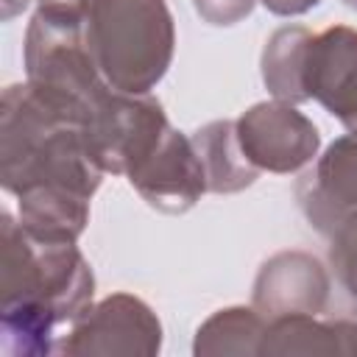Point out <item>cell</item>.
<instances>
[{"instance_id": "obj_1", "label": "cell", "mask_w": 357, "mask_h": 357, "mask_svg": "<svg viewBox=\"0 0 357 357\" xmlns=\"http://www.w3.org/2000/svg\"><path fill=\"white\" fill-rule=\"evenodd\" d=\"M0 335L3 351L39 357L59 351L56 326L75 324L95 296V276L75 243H39L11 212L0 223Z\"/></svg>"}, {"instance_id": "obj_2", "label": "cell", "mask_w": 357, "mask_h": 357, "mask_svg": "<svg viewBox=\"0 0 357 357\" xmlns=\"http://www.w3.org/2000/svg\"><path fill=\"white\" fill-rule=\"evenodd\" d=\"M0 181L11 195L33 187H67L86 198L103 181V170L86 151L84 128L45 103L28 81L3 92Z\"/></svg>"}, {"instance_id": "obj_3", "label": "cell", "mask_w": 357, "mask_h": 357, "mask_svg": "<svg viewBox=\"0 0 357 357\" xmlns=\"http://www.w3.org/2000/svg\"><path fill=\"white\" fill-rule=\"evenodd\" d=\"M86 11L39 6L25 31V81L81 128L112 92L86 42Z\"/></svg>"}, {"instance_id": "obj_4", "label": "cell", "mask_w": 357, "mask_h": 357, "mask_svg": "<svg viewBox=\"0 0 357 357\" xmlns=\"http://www.w3.org/2000/svg\"><path fill=\"white\" fill-rule=\"evenodd\" d=\"M86 42L112 89L148 95L173 61V14L165 0H92Z\"/></svg>"}, {"instance_id": "obj_5", "label": "cell", "mask_w": 357, "mask_h": 357, "mask_svg": "<svg viewBox=\"0 0 357 357\" xmlns=\"http://www.w3.org/2000/svg\"><path fill=\"white\" fill-rule=\"evenodd\" d=\"M170 131L162 103L151 95L112 89L84 126V142L103 173L128 176Z\"/></svg>"}, {"instance_id": "obj_6", "label": "cell", "mask_w": 357, "mask_h": 357, "mask_svg": "<svg viewBox=\"0 0 357 357\" xmlns=\"http://www.w3.org/2000/svg\"><path fill=\"white\" fill-rule=\"evenodd\" d=\"M159 349L162 324L131 293H112L92 304L59 346L70 357H153Z\"/></svg>"}, {"instance_id": "obj_7", "label": "cell", "mask_w": 357, "mask_h": 357, "mask_svg": "<svg viewBox=\"0 0 357 357\" xmlns=\"http://www.w3.org/2000/svg\"><path fill=\"white\" fill-rule=\"evenodd\" d=\"M237 139L245 159L268 173H296L307 167L321 148L315 123L284 100H262L243 112Z\"/></svg>"}, {"instance_id": "obj_8", "label": "cell", "mask_w": 357, "mask_h": 357, "mask_svg": "<svg viewBox=\"0 0 357 357\" xmlns=\"http://www.w3.org/2000/svg\"><path fill=\"white\" fill-rule=\"evenodd\" d=\"M128 184L142 195L148 206L165 215H181L192 209L206 192V176L195 145L173 126L153 148V153L128 173Z\"/></svg>"}, {"instance_id": "obj_9", "label": "cell", "mask_w": 357, "mask_h": 357, "mask_svg": "<svg viewBox=\"0 0 357 357\" xmlns=\"http://www.w3.org/2000/svg\"><path fill=\"white\" fill-rule=\"evenodd\" d=\"M304 92L346 128L357 131V28L332 25L312 33L304 59Z\"/></svg>"}, {"instance_id": "obj_10", "label": "cell", "mask_w": 357, "mask_h": 357, "mask_svg": "<svg viewBox=\"0 0 357 357\" xmlns=\"http://www.w3.org/2000/svg\"><path fill=\"white\" fill-rule=\"evenodd\" d=\"M329 273L307 251H279L262 262L254 279V310L265 318L282 315H318L329 301Z\"/></svg>"}, {"instance_id": "obj_11", "label": "cell", "mask_w": 357, "mask_h": 357, "mask_svg": "<svg viewBox=\"0 0 357 357\" xmlns=\"http://www.w3.org/2000/svg\"><path fill=\"white\" fill-rule=\"evenodd\" d=\"M298 201L307 220L324 234L357 209V131L337 137L318 156L315 170L298 184Z\"/></svg>"}, {"instance_id": "obj_12", "label": "cell", "mask_w": 357, "mask_h": 357, "mask_svg": "<svg viewBox=\"0 0 357 357\" xmlns=\"http://www.w3.org/2000/svg\"><path fill=\"white\" fill-rule=\"evenodd\" d=\"M343 354L357 357V321H318V315H282L268 321L259 357Z\"/></svg>"}, {"instance_id": "obj_13", "label": "cell", "mask_w": 357, "mask_h": 357, "mask_svg": "<svg viewBox=\"0 0 357 357\" xmlns=\"http://www.w3.org/2000/svg\"><path fill=\"white\" fill-rule=\"evenodd\" d=\"M89 201L67 187H33L17 195V220L39 243H75L89 223Z\"/></svg>"}, {"instance_id": "obj_14", "label": "cell", "mask_w": 357, "mask_h": 357, "mask_svg": "<svg viewBox=\"0 0 357 357\" xmlns=\"http://www.w3.org/2000/svg\"><path fill=\"white\" fill-rule=\"evenodd\" d=\"M195 153L204 165L209 192H240L251 187L259 170L245 159L237 139V120H212L201 126L192 137Z\"/></svg>"}, {"instance_id": "obj_15", "label": "cell", "mask_w": 357, "mask_h": 357, "mask_svg": "<svg viewBox=\"0 0 357 357\" xmlns=\"http://www.w3.org/2000/svg\"><path fill=\"white\" fill-rule=\"evenodd\" d=\"M312 42V31L304 25H287L271 33L262 50V81L276 100L304 103V59Z\"/></svg>"}, {"instance_id": "obj_16", "label": "cell", "mask_w": 357, "mask_h": 357, "mask_svg": "<svg viewBox=\"0 0 357 357\" xmlns=\"http://www.w3.org/2000/svg\"><path fill=\"white\" fill-rule=\"evenodd\" d=\"M268 321L254 307H226L206 318L192 340L195 357H259Z\"/></svg>"}, {"instance_id": "obj_17", "label": "cell", "mask_w": 357, "mask_h": 357, "mask_svg": "<svg viewBox=\"0 0 357 357\" xmlns=\"http://www.w3.org/2000/svg\"><path fill=\"white\" fill-rule=\"evenodd\" d=\"M329 262L351 298H357V209L329 229Z\"/></svg>"}, {"instance_id": "obj_18", "label": "cell", "mask_w": 357, "mask_h": 357, "mask_svg": "<svg viewBox=\"0 0 357 357\" xmlns=\"http://www.w3.org/2000/svg\"><path fill=\"white\" fill-rule=\"evenodd\" d=\"M192 6L204 22L223 28V25H237L240 20H245L254 11L257 0H192Z\"/></svg>"}, {"instance_id": "obj_19", "label": "cell", "mask_w": 357, "mask_h": 357, "mask_svg": "<svg viewBox=\"0 0 357 357\" xmlns=\"http://www.w3.org/2000/svg\"><path fill=\"white\" fill-rule=\"evenodd\" d=\"M271 14H279V17H298V14H307L310 8H315L321 0H259Z\"/></svg>"}, {"instance_id": "obj_20", "label": "cell", "mask_w": 357, "mask_h": 357, "mask_svg": "<svg viewBox=\"0 0 357 357\" xmlns=\"http://www.w3.org/2000/svg\"><path fill=\"white\" fill-rule=\"evenodd\" d=\"M31 0H3V17L11 20L20 8H25ZM39 6H73V8H89L92 0H36Z\"/></svg>"}, {"instance_id": "obj_21", "label": "cell", "mask_w": 357, "mask_h": 357, "mask_svg": "<svg viewBox=\"0 0 357 357\" xmlns=\"http://www.w3.org/2000/svg\"><path fill=\"white\" fill-rule=\"evenodd\" d=\"M343 3H346L349 8H354V11H357V0H343Z\"/></svg>"}]
</instances>
